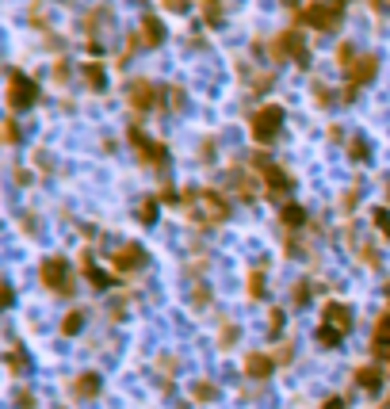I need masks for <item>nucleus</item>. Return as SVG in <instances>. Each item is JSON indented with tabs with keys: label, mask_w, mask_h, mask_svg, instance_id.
I'll return each instance as SVG.
<instances>
[{
	"label": "nucleus",
	"mask_w": 390,
	"mask_h": 409,
	"mask_svg": "<svg viewBox=\"0 0 390 409\" xmlns=\"http://www.w3.org/2000/svg\"><path fill=\"white\" fill-rule=\"evenodd\" d=\"M283 107L280 104H264L257 115L249 119V134H253V142H260V146H272L275 142V134L283 131Z\"/></svg>",
	"instance_id": "1"
},
{
	"label": "nucleus",
	"mask_w": 390,
	"mask_h": 409,
	"mask_svg": "<svg viewBox=\"0 0 390 409\" xmlns=\"http://www.w3.org/2000/svg\"><path fill=\"white\" fill-rule=\"evenodd\" d=\"M39 279L42 287H50V291H58V295H73V268H69L66 256H46V260L39 264Z\"/></svg>",
	"instance_id": "2"
},
{
	"label": "nucleus",
	"mask_w": 390,
	"mask_h": 409,
	"mask_svg": "<svg viewBox=\"0 0 390 409\" xmlns=\"http://www.w3.org/2000/svg\"><path fill=\"white\" fill-rule=\"evenodd\" d=\"M35 104H39V84L23 69H12L8 73V107L12 111H31Z\"/></svg>",
	"instance_id": "3"
},
{
	"label": "nucleus",
	"mask_w": 390,
	"mask_h": 409,
	"mask_svg": "<svg viewBox=\"0 0 390 409\" xmlns=\"http://www.w3.org/2000/svg\"><path fill=\"white\" fill-rule=\"evenodd\" d=\"M340 12H344V4H337V0H322V4H310V8L299 12V23L314 27V31H333V27L340 23Z\"/></svg>",
	"instance_id": "4"
},
{
	"label": "nucleus",
	"mask_w": 390,
	"mask_h": 409,
	"mask_svg": "<svg viewBox=\"0 0 390 409\" xmlns=\"http://www.w3.org/2000/svg\"><path fill=\"white\" fill-rule=\"evenodd\" d=\"M272 57L275 61H283V57H291V61H299V66H306L310 61V50H306V42H302V35L291 27V31H283L280 39L272 42Z\"/></svg>",
	"instance_id": "5"
},
{
	"label": "nucleus",
	"mask_w": 390,
	"mask_h": 409,
	"mask_svg": "<svg viewBox=\"0 0 390 409\" xmlns=\"http://www.w3.org/2000/svg\"><path fill=\"white\" fill-rule=\"evenodd\" d=\"M130 146H138V153H142V161L146 164H153V169H165L168 164V149H165V142H153V138H146L142 134V126H130Z\"/></svg>",
	"instance_id": "6"
},
{
	"label": "nucleus",
	"mask_w": 390,
	"mask_h": 409,
	"mask_svg": "<svg viewBox=\"0 0 390 409\" xmlns=\"http://www.w3.org/2000/svg\"><path fill=\"white\" fill-rule=\"evenodd\" d=\"M126 99H130V107H138V111H157V107L165 104V92L153 81H134L130 88H126Z\"/></svg>",
	"instance_id": "7"
},
{
	"label": "nucleus",
	"mask_w": 390,
	"mask_h": 409,
	"mask_svg": "<svg viewBox=\"0 0 390 409\" xmlns=\"http://www.w3.org/2000/svg\"><path fill=\"white\" fill-rule=\"evenodd\" d=\"M111 264H115V272L130 276V272H142V268H146V264H150V256H146V249H142L138 241H126L123 249H115Z\"/></svg>",
	"instance_id": "8"
},
{
	"label": "nucleus",
	"mask_w": 390,
	"mask_h": 409,
	"mask_svg": "<svg viewBox=\"0 0 390 409\" xmlns=\"http://www.w3.org/2000/svg\"><path fill=\"white\" fill-rule=\"evenodd\" d=\"M375 69H379V57H375V54H360L356 61H352V66H349V99L356 96L367 81H371Z\"/></svg>",
	"instance_id": "9"
},
{
	"label": "nucleus",
	"mask_w": 390,
	"mask_h": 409,
	"mask_svg": "<svg viewBox=\"0 0 390 409\" xmlns=\"http://www.w3.org/2000/svg\"><path fill=\"white\" fill-rule=\"evenodd\" d=\"M322 325H329V329H337V333H349L352 329V306L349 303H325V310H322Z\"/></svg>",
	"instance_id": "10"
},
{
	"label": "nucleus",
	"mask_w": 390,
	"mask_h": 409,
	"mask_svg": "<svg viewBox=\"0 0 390 409\" xmlns=\"http://www.w3.org/2000/svg\"><path fill=\"white\" fill-rule=\"evenodd\" d=\"M295 188V176H291L287 169H280V164H264V191L268 196H287V191Z\"/></svg>",
	"instance_id": "11"
},
{
	"label": "nucleus",
	"mask_w": 390,
	"mask_h": 409,
	"mask_svg": "<svg viewBox=\"0 0 390 409\" xmlns=\"http://www.w3.org/2000/svg\"><path fill=\"white\" fill-rule=\"evenodd\" d=\"M275 368H280L275 356H264V352H249V356H245V375H249V379H268Z\"/></svg>",
	"instance_id": "12"
},
{
	"label": "nucleus",
	"mask_w": 390,
	"mask_h": 409,
	"mask_svg": "<svg viewBox=\"0 0 390 409\" xmlns=\"http://www.w3.org/2000/svg\"><path fill=\"white\" fill-rule=\"evenodd\" d=\"M356 386L364 394H379L382 386V368H375V363H360L356 368Z\"/></svg>",
	"instance_id": "13"
},
{
	"label": "nucleus",
	"mask_w": 390,
	"mask_h": 409,
	"mask_svg": "<svg viewBox=\"0 0 390 409\" xmlns=\"http://www.w3.org/2000/svg\"><path fill=\"white\" fill-rule=\"evenodd\" d=\"M371 352L375 356H387L390 352V310L382 314V318L375 321V329H371Z\"/></svg>",
	"instance_id": "14"
},
{
	"label": "nucleus",
	"mask_w": 390,
	"mask_h": 409,
	"mask_svg": "<svg viewBox=\"0 0 390 409\" xmlns=\"http://www.w3.org/2000/svg\"><path fill=\"white\" fill-rule=\"evenodd\" d=\"M96 394H100V375H96V371H84V375L73 379V398L92 401Z\"/></svg>",
	"instance_id": "15"
},
{
	"label": "nucleus",
	"mask_w": 390,
	"mask_h": 409,
	"mask_svg": "<svg viewBox=\"0 0 390 409\" xmlns=\"http://www.w3.org/2000/svg\"><path fill=\"white\" fill-rule=\"evenodd\" d=\"M161 42H165V23L146 16L142 19V46H161Z\"/></svg>",
	"instance_id": "16"
},
{
	"label": "nucleus",
	"mask_w": 390,
	"mask_h": 409,
	"mask_svg": "<svg viewBox=\"0 0 390 409\" xmlns=\"http://www.w3.org/2000/svg\"><path fill=\"white\" fill-rule=\"evenodd\" d=\"M81 268H84V279H88V283L96 287V291H108V287H115V279H111L108 272H100V268H96L88 253H84V264H81Z\"/></svg>",
	"instance_id": "17"
},
{
	"label": "nucleus",
	"mask_w": 390,
	"mask_h": 409,
	"mask_svg": "<svg viewBox=\"0 0 390 409\" xmlns=\"http://www.w3.org/2000/svg\"><path fill=\"white\" fill-rule=\"evenodd\" d=\"M280 222L287 229H299V226H306V207H299V203H287L280 211Z\"/></svg>",
	"instance_id": "18"
},
{
	"label": "nucleus",
	"mask_w": 390,
	"mask_h": 409,
	"mask_svg": "<svg viewBox=\"0 0 390 409\" xmlns=\"http://www.w3.org/2000/svg\"><path fill=\"white\" fill-rule=\"evenodd\" d=\"M81 329H84V310H69L61 318V336H77Z\"/></svg>",
	"instance_id": "19"
},
{
	"label": "nucleus",
	"mask_w": 390,
	"mask_h": 409,
	"mask_svg": "<svg viewBox=\"0 0 390 409\" xmlns=\"http://www.w3.org/2000/svg\"><path fill=\"white\" fill-rule=\"evenodd\" d=\"M8 371H12V375H23V371H27V352L19 348V344H12V348H8Z\"/></svg>",
	"instance_id": "20"
},
{
	"label": "nucleus",
	"mask_w": 390,
	"mask_h": 409,
	"mask_svg": "<svg viewBox=\"0 0 390 409\" xmlns=\"http://www.w3.org/2000/svg\"><path fill=\"white\" fill-rule=\"evenodd\" d=\"M264 287H268L264 268H253L249 272V298H264Z\"/></svg>",
	"instance_id": "21"
},
{
	"label": "nucleus",
	"mask_w": 390,
	"mask_h": 409,
	"mask_svg": "<svg viewBox=\"0 0 390 409\" xmlns=\"http://www.w3.org/2000/svg\"><path fill=\"white\" fill-rule=\"evenodd\" d=\"M84 81H88V88L100 92L104 84H108V77H104V66H96V61H92V66H84Z\"/></svg>",
	"instance_id": "22"
},
{
	"label": "nucleus",
	"mask_w": 390,
	"mask_h": 409,
	"mask_svg": "<svg viewBox=\"0 0 390 409\" xmlns=\"http://www.w3.org/2000/svg\"><path fill=\"white\" fill-rule=\"evenodd\" d=\"M340 341H344V333H337V329H329V325L318 329V344L322 348H340Z\"/></svg>",
	"instance_id": "23"
},
{
	"label": "nucleus",
	"mask_w": 390,
	"mask_h": 409,
	"mask_svg": "<svg viewBox=\"0 0 390 409\" xmlns=\"http://www.w3.org/2000/svg\"><path fill=\"white\" fill-rule=\"evenodd\" d=\"M371 222L379 226V234H382V238L390 241V211H387V207H375V211H371Z\"/></svg>",
	"instance_id": "24"
},
{
	"label": "nucleus",
	"mask_w": 390,
	"mask_h": 409,
	"mask_svg": "<svg viewBox=\"0 0 390 409\" xmlns=\"http://www.w3.org/2000/svg\"><path fill=\"white\" fill-rule=\"evenodd\" d=\"M138 222H146V226L157 222V199H146V203L138 207Z\"/></svg>",
	"instance_id": "25"
},
{
	"label": "nucleus",
	"mask_w": 390,
	"mask_h": 409,
	"mask_svg": "<svg viewBox=\"0 0 390 409\" xmlns=\"http://www.w3.org/2000/svg\"><path fill=\"white\" fill-rule=\"evenodd\" d=\"M349 153H352V161H367V157H371V149H367L364 138H352L349 142Z\"/></svg>",
	"instance_id": "26"
},
{
	"label": "nucleus",
	"mask_w": 390,
	"mask_h": 409,
	"mask_svg": "<svg viewBox=\"0 0 390 409\" xmlns=\"http://www.w3.org/2000/svg\"><path fill=\"white\" fill-rule=\"evenodd\" d=\"M191 394H195V401H211V398H215V394H218V386L203 379V383H195V390H191Z\"/></svg>",
	"instance_id": "27"
},
{
	"label": "nucleus",
	"mask_w": 390,
	"mask_h": 409,
	"mask_svg": "<svg viewBox=\"0 0 390 409\" xmlns=\"http://www.w3.org/2000/svg\"><path fill=\"white\" fill-rule=\"evenodd\" d=\"M268 333H272V336L283 333V310H272V314H268Z\"/></svg>",
	"instance_id": "28"
},
{
	"label": "nucleus",
	"mask_w": 390,
	"mask_h": 409,
	"mask_svg": "<svg viewBox=\"0 0 390 409\" xmlns=\"http://www.w3.org/2000/svg\"><path fill=\"white\" fill-rule=\"evenodd\" d=\"M4 142H8V146H16V142H19V126H16V119H8V126H4Z\"/></svg>",
	"instance_id": "29"
},
{
	"label": "nucleus",
	"mask_w": 390,
	"mask_h": 409,
	"mask_svg": "<svg viewBox=\"0 0 390 409\" xmlns=\"http://www.w3.org/2000/svg\"><path fill=\"white\" fill-rule=\"evenodd\" d=\"M302 303H310V283H299V287H295V306H302Z\"/></svg>",
	"instance_id": "30"
},
{
	"label": "nucleus",
	"mask_w": 390,
	"mask_h": 409,
	"mask_svg": "<svg viewBox=\"0 0 390 409\" xmlns=\"http://www.w3.org/2000/svg\"><path fill=\"white\" fill-rule=\"evenodd\" d=\"M16 406H19V409H35V394H27V390H23V394H19V401H16Z\"/></svg>",
	"instance_id": "31"
},
{
	"label": "nucleus",
	"mask_w": 390,
	"mask_h": 409,
	"mask_svg": "<svg viewBox=\"0 0 390 409\" xmlns=\"http://www.w3.org/2000/svg\"><path fill=\"white\" fill-rule=\"evenodd\" d=\"M322 409H344V398H325Z\"/></svg>",
	"instance_id": "32"
},
{
	"label": "nucleus",
	"mask_w": 390,
	"mask_h": 409,
	"mask_svg": "<svg viewBox=\"0 0 390 409\" xmlns=\"http://www.w3.org/2000/svg\"><path fill=\"white\" fill-rule=\"evenodd\" d=\"M382 360H387V368H390V352H387V356H382Z\"/></svg>",
	"instance_id": "33"
},
{
	"label": "nucleus",
	"mask_w": 390,
	"mask_h": 409,
	"mask_svg": "<svg viewBox=\"0 0 390 409\" xmlns=\"http://www.w3.org/2000/svg\"><path fill=\"white\" fill-rule=\"evenodd\" d=\"M382 409H390V398H387V401H382Z\"/></svg>",
	"instance_id": "34"
},
{
	"label": "nucleus",
	"mask_w": 390,
	"mask_h": 409,
	"mask_svg": "<svg viewBox=\"0 0 390 409\" xmlns=\"http://www.w3.org/2000/svg\"><path fill=\"white\" fill-rule=\"evenodd\" d=\"M387 298H390V287H387Z\"/></svg>",
	"instance_id": "35"
}]
</instances>
